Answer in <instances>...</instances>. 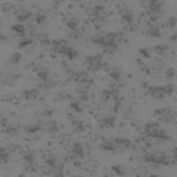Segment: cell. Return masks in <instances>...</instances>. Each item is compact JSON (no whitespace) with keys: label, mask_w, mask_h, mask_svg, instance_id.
<instances>
[{"label":"cell","mask_w":177,"mask_h":177,"mask_svg":"<svg viewBox=\"0 0 177 177\" xmlns=\"http://www.w3.org/2000/svg\"><path fill=\"white\" fill-rule=\"evenodd\" d=\"M10 30H12V37L13 39H16V37H22L24 39L27 36V28L22 24H15V25L10 27Z\"/></svg>","instance_id":"obj_1"},{"label":"cell","mask_w":177,"mask_h":177,"mask_svg":"<svg viewBox=\"0 0 177 177\" xmlns=\"http://www.w3.org/2000/svg\"><path fill=\"white\" fill-rule=\"evenodd\" d=\"M100 167V164L96 161V159H86V162L83 164V170L84 171H91V170H97Z\"/></svg>","instance_id":"obj_2"},{"label":"cell","mask_w":177,"mask_h":177,"mask_svg":"<svg viewBox=\"0 0 177 177\" xmlns=\"http://www.w3.org/2000/svg\"><path fill=\"white\" fill-rule=\"evenodd\" d=\"M108 78H109L111 81H115V83L121 81V69L114 67V68H112V71L108 74Z\"/></svg>","instance_id":"obj_3"},{"label":"cell","mask_w":177,"mask_h":177,"mask_svg":"<svg viewBox=\"0 0 177 177\" xmlns=\"http://www.w3.org/2000/svg\"><path fill=\"white\" fill-rule=\"evenodd\" d=\"M152 74H159V72H164L165 68H164V62H154L152 65H149Z\"/></svg>","instance_id":"obj_4"},{"label":"cell","mask_w":177,"mask_h":177,"mask_svg":"<svg viewBox=\"0 0 177 177\" xmlns=\"http://www.w3.org/2000/svg\"><path fill=\"white\" fill-rule=\"evenodd\" d=\"M36 75H37V78L40 80V83H42V81H47V80H50V78H49V69H47V67H42L40 71H39Z\"/></svg>","instance_id":"obj_5"},{"label":"cell","mask_w":177,"mask_h":177,"mask_svg":"<svg viewBox=\"0 0 177 177\" xmlns=\"http://www.w3.org/2000/svg\"><path fill=\"white\" fill-rule=\"evenodd\" d=\"M65 58H68V59H75L77 56H78V52L75 50V49H72V47H67L65 50H64V53H62Z\"/></svg>","instance_id":"obj_6"},{"label":"cell","mask_w":177,"mask_h":177,"mask_svg":"<svg viewBox=\"0 0 177 177\" xmlns=\"http://www.w3.org/2000/svg\"><path fill=\"white\" fill-rule=\"evenodd\" d=\"M69 105H71V108H72V111H74L75 114H83V112H86V109L81 106V103H80V102H75V100H72Z\"/></svg>","instance_id":"obj_7"},{"label":"cell","mask_w":177,"mask_h":177,"mask_svg":"<svg viewBox=\"0 0 177 177\" xmlns=\"http://www.w3.org/2000/svg\"><path fill=\"white\" fill-rule=\"evenodd\" d=\"M103 124L106 126V129H112L115 126V115H109V117H105L103 120Z\"/></svg>","instance_id":"obj_8"},{"label":"cell","mask_w":177,"mask_h":177,"mask_svg":"<svg viewBox=\"0 0 177 177\" xmlns=\"http://www.w3.org/2000/svg\"><path fill=\"white\" fill-rule=\"evenodd\" d=\"M109 97H111V93L108 88H102L99 91V100L100 102H106V100H109Z\"/></svg>","instance_id":"obj_9"},{"label":"cell","mask_w":177,"mask_h":177,"mask_svg":"<svg viewBox=\"0 0 177 177\" xmlns=\"http://www.w3.org/2000/svg\"><path fill=\"white\" fill-rule=\"evenodd\" d=\"M111 171H114L117 176H126L127 174V171H126V168L123 165H112L111 167Z\"/></svg>","instance_id":"obj_10"},{"label":"cell","mask_w":177,"mask_h":177,"mask_svg":"<svg viewBox=\"0 0 177 177\" xmlns=\"http://www.w3.org/2000/svg\"><path fill=\"white\" fill-rule=\"evenodd\" d=\"M50 81L52 83H61V81H64L62 80V72L61 71H55L52 74V77H50Z\"/></svg>","instance_id":"obj_11"},{"label":"cell","mask_w":177,"mask_h":177,"mask_svg":"<svg viewBox=\"0 0 177 177\" xmlns=\"http://www.w3.org/2000/svg\"><path fill=\"white\" fill-rule=\"evenodd\" d=\"M13 7H15V4H12V3H1V12H4V13H12V10H13Z\"/></svg>","instance_id":"obj_12"},{"label":"cell","mask_w":177,"mask_h":177,"mask_svg":"<svg viewBox=\"0 0 177 177\" xmlns=\"http://www.w3.org/2000/svg\"><path fill=\"white\" fill-rule=\"evenodd\" d=\"M31 15H33V13H31L30 10H24L21 15H18V18H16V19H18L19 22H24V21H27L28 18H31Z\"/></svg>","instance_id":"obj_13"},{"label":"cell","mask_w":177,"mask_h":177,"mask_svg":"<svg viewBox=\"0 0 177 177\" xmlns=\"http://www.w3.org/2000/svg\"><path fill=\"white\" fill-rule=\"evenodd\" d=\"M139 53L142 55V58H143V59H152V55H151V52H149V49H145V47H140V49H139Z\"/></svg>","instance_id":"obj_14"},{"label":"cell","mask_w":177,"mask_h":177,"mask_svg":"<svg viewBox=\"0 0 177 177\" xmlns=\"http://www.w3.org/2000/svg\"><path fill=\"white\" fill-rule=\"evenodd\" d=\"M49 21V18L44 15V13H42V12H39L37 15H36V22L37 24H44V22H47Z\"/></svg>","instance_id":"obj_15"},{"label":"cell","mask_w":177,"mask_h":177,"mask_svg":"<svg viewBox=\"0 0 177 177\" xmlns=\"http://www.w3.org/2000/svg\"><path fill=\"white\" fill-rule=\"evenodd\" d=\"M112 40H114V43L118 46L120 43H123V40H124V34L120 33V31H118V33H114V39H112Z\"/></svg>","instance_id":"obj_16"},{"label":"cell","mask_w":177,"mask_h":177,"mask_svg":"<svg viewBox=\"0 0 177 177\" xmlns=\"http://www.w3.org/2000/svg\"><path fill=\"white\" fill-rule=\"evenodd\" d=\"M165 27L170 28V30H174L176 28V16H170L165 22Z\"/></svg>","instance_id":"obj_17"},{"label":"cell","mask_w":177,"mask_h":177,"mask_svg":"<svg viewBox=\"0 0 177 177\" xmlns=\"http://www.w3.org/2000/svg\"><path fill=\"white\" fill-rule=\"evenodd\" d=\"M148 36H149V37H161V33H159V30H158L157 27H151Z\"/></svg>","instance_id":"obj_18"},{"label":"cell","mask_w":177,"mask_h":177,"mask_svg":"<svg viewBox=\"0 0 177 177\" xmlns=\"http://www.w3.org/2000/svg\"><path fill=\"white\" fill-rule=\"evenodd\" d=\"M164 75H165V78H171V77H174V75H176V68H174V67L167 68V69L164 71Z\"/></svg>","instance_id":"obj_19"},{"label":"cell","mask_w":177,"mask_h":177,"mask_svg":"<svg viewBox=\"0 0 177 177\" xmlns=\"http://www.w3.org/2000/svg\"><path fill=\"white\" fill-rule=\"evenodd\" d=\"M162 91H164L165 96H170V94L174 93V86H173V84H167V86L162 87Z\"/></svg>","instance_id":"obj_20"},{"label":"cell","mask_w":177,"mask_h":177,"mask_svg":"<svg viewBox=\"0 0 177 177\" xmlns=\"http://www.w3.org/2000/svg\"><path fill=\"white\" fill-rule=\"evenodd\" d=\"M21 58H22V55H21L19 52H15V53L12 55V58H10V61H9V62H10V64H15V65H16V64H18V62L21 61Z\"/></svg>","instance_id":"obj_21"},{"label":"cell","mask_w":177,"mask_h":177,"mask_svg":"<svg viewBox=\"0 0 177 177\" xmlns=\"http://www.w3.org/2000/svg\"><path fill=\"white\" fill-rule=\"evenodd\" d=\"M37 103H39L40 106H47V105H49V99H47L46 96H39Z\"/></svg>","instance_id":"obj_22"},{"label":"cell","mask_w":177,"mask_h":177,"mask_svg":"<svg viewBox=\"0 0 177 177\" xmlns=\"http://www.w3.org/2000/svg\"><path fill=\"white\" fill-rule=\"evenodd\" d=\"M53 109H49V108H46V109H43V112H42V118H50L52 115H53Z\"/></svg>","instance_id":"obj_23"},{"label":"cell","mask_w":177,"mask_h":177,"mask_svg":"<svg viewBox=\"0 0 177 177\" xmlns=\"http://www.w3.org/2000/svg\"><path fill=\"white\" fill-rule=\"evenodd\" d=\"M81 37V34L78 33V31H69L68 34H67V39L69 40V39H80Z\"/></svg>","instance_id":"obj_24"},{"label":"cell","mask_w":177,"mask_h":177,"mask_svg":"<svg viewBox=\"0 0 177 177\" xmlns=\"http://www.w3.org/2000/svg\"><path fill=\"white\" fill-rule=\"evenodd\" d=\"M80 103H90L88 93H81V94H80Z\"/></svg>","instance_id":"obj_25"},{"label":"cell","mask_w":177,"mask_h":177,"mask_svg":"<svg viewBox=\"0 0 177 177\" xmlns=\"http://www.w3.org/2000/svg\"><path fill=\"white\" fill-rule=\"evenodd\" d=\"M136 64H137V67H139L140 69L146 67V62H145V59H143V58H137V59H136Z\"/></svg>","instance_id":"obj_26"},{"label":"cell","mask_w":177,"mask_h":177,"mask_svg":"<svg viewBox=\"0 0 177 177\" xmlns=\"http://www.w3.org/2000/svg\"><path fill=\"white\" fill-rule=\"evenodd\" d=\"M77 115H78V114H75L74 111H71V112L67 114V118H68L69 121H74V120H77Z\"/></svg>","instance_id":"obj_27"},{"label":"cell","mask_w":177,"mask_h":177,"mask_svg":"<svg viewBox=\"0 0 177 177\" xmlns=\"http://www.w3.org/2000/svg\"><path fill=\"white\" fill-rule=\"evenodd\" d=\"M148 87H149V83H148L146 80H143V81H142V88H143V90H146Z\"/></svg>","instance_id":"obj_28"},{"label":"cell","mask_w":177,"mask_h":177,"mask_svg":"<svg viewBox=\"0 0 177 177\" xmlns=\"http://www.w3.org/2000/svg\"><path fill=\"white\" fill-rule=\"evenodd\" d=\"M168 39H170L171 42H176V40H177V34H176V33H173V34H170V37H168Z\"/></svg>","instance_id":"obj_29"},{"label":"cell","mask_w":177,"mask_h":177,"mask_svg":"<svg viewBox=\"0 0 177 177\" xmlns=\"http://www.w3.org/2000/svg\"><path fill=\"white\" fill-rule=\"evenodd\" d=\"M133 78H134V74H133V72H129V74L126 75V80H129V81L133 80Z\"/></svg>","instance_id":"obj_30"},{"label":"cell","mask_w":177,"mask_h":177,"mask_svg":"<svg viewBox=\"0 0 177 177\" xmlns=\"http://www.w3.org/2000/svg\"><path fill=\"white\" fill-rule=\"evenodd\" d=\"M0 39H1V43L9 44V40H7V37H6V36H3V34H1V37H0Z\"/></svg>","instance_id":"obj_31"},{"label":"cell","mask_w":177,"mask_h":177,"mask_svg":"<svg viewBox=\"0 0 177 177\" xmlns=\"http://www.w3.org/2000/svg\"><path fill=\"white\" fill-rule=\"evenodd\" d=\"M61 65H62V68H64V69H65V68H68V67H69V64H68V62H67V61H62V62H61Z\"/></svg>","instance_id":"obj_32"},{"label":"cell","mask_w":177,"mask_h":177,"mask_svg":"<svg viewBox=\"0 0 177 177\" xmlns=\"http://www.w3.org/2000/svg\"><path fill=\"white\" fill-rule=\"evenodd\" d=\"M123 43L126 44V46H130V40H129V39H126V37H124V40H123Z\"/></svg>","instance_id":"obj_33"},{"label":"cell","mask_w":177,"mask_h":177,"mask_svg":"<svg viewBox=\"0 0 177 177\" xmlns=\"http://www.w3.org/2000/svg\"><path fill=\"white\" fill-rule=\"evenodd\" d=\"M64 176H74L72 171H64Z\"/></svg>","instance_id":"obj_34"}]
</instances>
